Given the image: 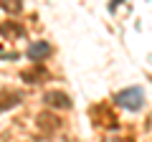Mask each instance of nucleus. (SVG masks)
I'll list each match as a JSON object with an SVG mask.
<instances>
[{
  "instance_id": "39448f33",
  "label": "nucleus",
  "mask_w": 152,
  "mask_h": 142,
  "mask_svg": "<svg viewBox=\"0 0 152 142\" xmlns=\"http://www.w3.org/2000/svg\"><path fill=\"white\" fill-rule=\"evenodd\" d=\"M43 76H46V69H43L41 64H36L33 69H26V71L20 74V79H23V81H28V84H38Z\"/></svg>"
},
{
  "instance_id": "f257e3e1",
  "label": "nucleus",
  "mask_w": 152,
  "mask_h": 142,
  "mask_svg": "<svg viewBox=\"0 0 152 142\" xmlns=\"http://www.w3.org/2000/svg\"><path fill=\"white\" fill-rule=\"evenodd\" d=\"M117 104L124 107V109H129V112H137V109H142V104H145V91H142L140 86L124 89V91L117 94Z\"/></svg>"
},
{
  "instance_id": "f03ea898",
  "label": "nucleus",
  "mask_w": 152,
  "mask_h": 142,
  "mask_svg": "<svg viewBox=\"0 0 152 142\" xmlns=\"http://www.w3.org/2000/svg\"><path fill=\"white\" fill-rule=\"evenodd\" d=\"M43 102L48 104L51 109H71V99H69V94L58 91V89H51V91H46V94H43Z\"/></svg>"
},
{
  "instance_id": "20e7f679",
  "label": "nucleus",
  "mask_w": 152,
  "mask_h": 142,
  "mask_svg": "<svg viewBox=\"0 0 152 142\" xmlns=\"http://www.w3.org/2000/svg\"><path fill=\"white\" fill-rule=\"evenodd\" d=\"M23 94L20 91H10V89H0V112L13 109L15 104H20Z\"/></svg>"
},
{
  "instance_id": "0eeeda50",
  "label": "nucleus",
  "mask_w": 152,
  "mask_h": 142,
  "mask_svg": "<svg viewBox=\"0 0 152 142\" xmlns=\"http://www.w3.org/2000/svg\"><path fill=\"white\" fill-rule=\"evenodd\" d=\"M0 33H3L5 38H13V36H23V26H18V23H3V26H0Z\"/></svg>"
},
{
  "instance_id": "7ed1b4c3",
  "label": "nucleus",
  "mask_w": 152,
  "mask_h": 142,
  "mask_svg": "<svg viewBox=\"0 0 152 142\" xmlns=\"http://www.w3.org/2000/svg\"><path fill=\"white\" fill-rule=\"evenodd\" d=\"M38 127H41V132L51 135V132H56L61 127V119L56 114H51V112H41V114H38Z\"/></svg>"
},
{
  "instance_id": "423d86ee",
  "label": "nucleus",
  "mask_w": 152,
  "mask_h": 142,
  "mask_svg": "<svg viewBox=\"0 0 152 142\" xmlns=\"http://www.w3.org/2000/svg\"><path fill=\"white\" fill-rule=\"evenodd\" d=\"M51 53V46L46 43V41H41V43H33L31 48H28V59L31 61H38V59H46V56Z\"/></svg>"
},
{
  "instance_id": "6e6552de",
  "label": "nucleus",
  "mask_w": 152,
  "mask_h": 142,
  "mask_svg": "<svg viewBox=\"0 0 152 142\" xmlns=\"http://www.w3.org/2000/svg\"><path fill=\"white\" fill-rule=\"evenodd\" d=\"M0 8L10 15H15V13L23 10V0H0Z\"/></svg>"
}]
</instances>
